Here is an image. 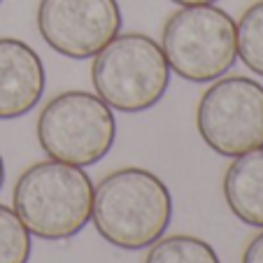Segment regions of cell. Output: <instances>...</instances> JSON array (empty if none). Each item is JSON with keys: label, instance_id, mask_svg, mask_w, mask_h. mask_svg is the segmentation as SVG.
Masks as SVG:
<instances>
[{"label": "cell", "instance_id": "obj_1", "mask_svg": "<svg viewBox=\"0 0 263 263\" xmlns=\"http://www.w3.org/2000/svg\"><path fill=\"white\" fill-rule=\"evenodd\" d=\"M91 221L105 242L140 252L165 235L173 221V194L152 170H115L96 186Z\"/></svg>", "mask_w": 263, "mask_h": 263}, {"label": "cell", "instance_id": "obj_2", "mask_svg": "<svg viewBox=\"0 0 263 263\" xmlns=\"http://www.w3.org/2000/svg\"><path fill=\"white\" fill-rule=\"evenodd\" d=\"M93 182L80 165L40 161L19 175L12 210L30 235L68 240L84 231L93 210Z\"/></svg>", "mask_w": 263, "mask_h": 263}, {"label": "cell", "instance_id": "obj_3", "mask_svg": "<svg viewBox=\"0 0 263 263\" xmlns=\"http://www.w3.org/2000/svg\"><path fill=\"white\" fill-rule=\"evenodd\" d=\"M96 96L117 112L152 109L170 86V65L159 42L144 33L117 35L93 56Z\"/></svg>", "mask_w": 263, "mask_h": 263}, {"label": "cell", "instance_id": "obj_4", "mask_svg": "<svg viewBox=\"0 0 263 263\" xmlns=\"http://www.w3.org/2000/svg\"><path fill=\"white\" fill-rule=\"evenodd\" d=\"M161 49L175 74L194 84H208L223 77L238 61V28L221 7H182L165 21Z\"/></svg>", "mask_w": 263, "mask_h": 263}, {"label": "cell", "instance_id": "obj_5", "mask_svg": "<svg viewBox=\"0 0 263 263\" xmlns=\"http://www.w3.org/2000/svg\"><path fill=\"white\" fill-rule=\"evenodd\" d=\"M117 121L107 103L89 91H63L37 117V142L49 159L93 165L115 147Z\"/></svg>", "mask_w": 263, "mask_h": 263}, {"label": "cell", "instance_id": "obj_6", "mask_svg": "<svg viewBox=\"0 0 263 263\" xmlns=\"http://www.w3.org/2000/svg\"><path fill=\"white\" fill-rule=\"evenodd\" d=\"M196 128L214 154L226 159L263 147V84L249 77H219L200 96Z\"/></svg>", "mask_w": 263, "mask_h": 263}, {"label": "cell", "instance_id": "obj_7", "mask_svg": "<svg viewBox=\"0 0 263 263\" xmlns=\"http://www.w3.org/2000/svg\"><path fill=\"white\" fill-rule=\"evenodd\" d=\"M117 0H40L37 30L42 40L68 59H93L121 33Z\"/></svg>", "mask_w": 263, "mask_h": 263}, {"label": "cell", "instance_id": "obj_8", "mask_svg": "<svg viewBox=\"0 0 263 263\" xmlns=\"http://www.w3.org/2000/svg\"><path fill=\"white\" fill-rule=\"evenodd\" d=\"M45 63L30 45L0 37V121L19 119L45 96Z\"/></svg>", "mask_w": 263, "mask_h": 263}, {"label": "cell", "instance_id": "obj_9", "mask_svg": "<svg viewBox=\"0 0 263 263\" xmlns=\"http://www.w3.org/2000/svg\"><path fill=\"white\" fill-rule=\"evenodd\" d=\"M223 198L242 223L263 229V147L233 159L223 177Z\"/></svg>", "mask_w": 263, "mask_h": 263}, {"label": "cell", "instance_id": "obj_10", "mask_svg": "<svg viewBox=\"0 0 263 263\" xmlns=\"http://www.w3.org/2000/svg\"><path fill=\"white\" fill-rule=\"evenodd\" d=\"M144 263H221L210 242L194 235H170L152 245Z\"/></svg>", "mask_w": 263, "mask_h": 263}, {"label": "cell", "instance_id": "obj_11", "mask_svg": "<svg viewBox=\"0 0 263 263\" xmlns=\"http://www.w3.org/2000/svg\"><path fill=\"white\" fill-rule=\"evenodd\" d=\"M235 28H238V59L254 74L263 77V0L245 10Z\"/></svg>", "mask_w": 263, "mask_h": 263}, {"label": "cell", "instance_id": "obj_12", "mask_svg": "<svg viewBox=\"0 0 263 263\" xmlns=\"http://www.w3.org/2000/svg\"><path fill=\"white\" fill-rule=\"evenodd\" d=\"M30 233L12 208L0 205V263H28Z\"/></svg>", "mask_w": 263, "mask_h": 263}, {"label": "cell", "instance_id": "obj_13", "mask_svg": "<svg viewBox=\"0 0 263 263\" xmlns=\"http://www.w3.org/2000/svg\"><path fill=\"white\" fill-rule=\"evenodd\" d=\"M242 263H263V231L247 245L242 254Z\"/></svg>", "mask_w": 263, "mask_h": 263}, {"label": "cell", "instance_id": "obj_14", "mask_svg": "<svg viewBox=\"0 0 263 263\" xmlns=\"http://www.w3.org/2000/svg\"><path fill=\"white\" fill-rule=\"evenodd\" d=\"M170 3H177L182 7H191V5H214L217 0H170Z\"/></svg>", "mask_w": 263, "mask_h": 263}, {"label": "cell", "instance_id": "obj_15", "mask_svg": "<svg viewBox=\"0 0 263 263\" xmlns=\"http://www.w3.org/2000/svg\"><path fill=\"white\" fill-rule=\"evenodd\" d=\"M3 184H5V161L0 156V191H3Z\"/></svg>", "mask_w": 263, "mask_h": 263}, {"label": "cell", "instance_id": "obj_16", "mask_svg": "<svg viewBox=\"0 0 263 263\" xmlns=\"http://www.w3.org/2000/svg\"><path fill=\"white\" fill-rule=\"evenodd\" d=\"M0 3H3V0H0Z\"/></svg>", "mask_w": 263, "mask_h": 263}]
</instances>
